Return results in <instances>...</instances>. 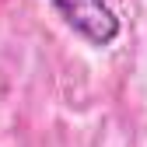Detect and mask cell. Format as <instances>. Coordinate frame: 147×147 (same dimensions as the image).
I'll return each instance as SVG.
<instances>
[{"label": "cell", "mask_w": 147, "mask_h": 147, "mask_svg": "<svg viewBox=\"0 0 147 147\" xmlns=\"http://www.w3.org/2000/svg\"><path fill=\"white\" fill-rule=\"evenodd\" d=\"M53 7L91 46H112L119 39L123 25H119L116 11L109 7V0H53Z\"/></svg>", "instance_id": "6da1fadb"}]
</instances>
